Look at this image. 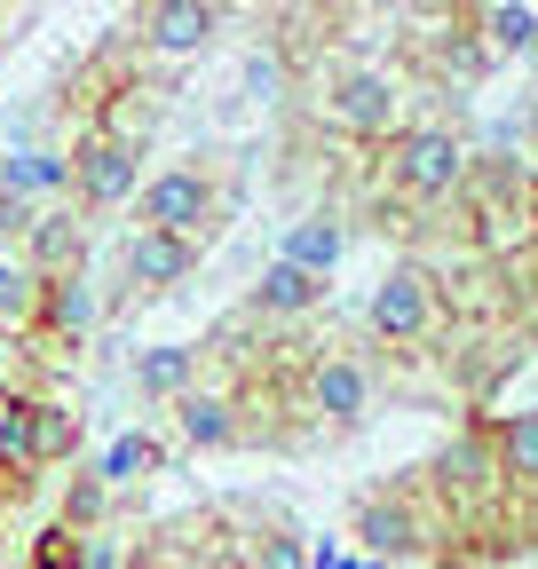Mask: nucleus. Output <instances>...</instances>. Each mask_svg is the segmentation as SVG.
<instances>
[{
	"label": "nucleus",
	"mask_w": 538,
	"mask_h": 569,
	"mask_svg": "<svg viewBox=\"0 0 538 569\" xmlns=\"http://www.w3.org/2000/svg\"><path fill=\"white\" fill-rule=\"evenodd\" d=\"M238 206V190H215L207 167H167L151 174L143 190H134V222H143L151 238H182V246H207L215 222Z\"/></svg>",
	"instance_id": "1"
},
{
	"label": "nucleus",
	"mask_w": 538,
	"mask_h": 569,
	"mask_svg": "<svg viewBox=\"0 0 538 569\" xmlns=\"http://www.w3.org/2000/svg\"><path fill=\"white\" fill-rule=\"evenodd\" d=\"M80 451V411H63L48 396H9L0 403V467L9 475H40Z\"/></svg>",
	"instance_id": "2"
},
{
	"label": "nucleus",
	"mask_w": 538,
	"mask_h": 569,
	"mask_svg": "<svg viewBox=\"0 0 538 569\" xmlns=\"http://www.w3.org/2000/svg\"><path fill=\"white\" fill-rule=\"evenodd\" d=\"M388 182H396L404 198H420V206L451 198V190L467 182V142H459L451 127H436V119L396 127V134H388Z\"/></svg>",
	"instance_id": "3"
},
{
	"label": "nucleus",
	"mask_w": 538,
	"mask_h": 569,
	"mask_svg": "<svg viewBox=\"0 0 538 569\" xmlns=\"http://www.w3.org/2000/svg\"><path fill=\"white\" fill-rule=\"evenodd\" d=\"M436 277L420 269V261H388L380 269V284H372V301H365V325L388 340V348H412V340H428L436 332Z\"/></svg>",
	"instance_id": "4"
},
{
	"label": "nucleus",
	"mask_w": 538,
	"mask_h": 569,
	"mask_svg": "<svg viewBox=\"0 0 538 569\" xmlns=\"http://www.w3.org/2000/svg\"><path fill=\"white\" fill-rule=\"evenodd\" d=\"M72 198L88 206V213H111V206H134V190H143V151L134 142H119V134H80L72 142Z\"/></svg>",
	"instance_id": "5"
},
{
	"label": "nucleus",
	"mask_w": 538,
	"mask_h": 569,
	"mask_svg": "<svg viewBox=\"0 0 538 569\" xmlns=\"http://www.w3.org/2000/svg\"><path fill=\"white\" fill-rule=\"evenodd\" d=\"M325 119L341 134H388L396 127V80L372 71V63L332 71V80H325Z\"/></svg>",
	"instance_id": "6"
},
{
	"label": "nucleus",
	"mask_w": 538,
	"mask_h": 569,
	"mask_svg": "<svg viewBox=\"0 0 538 569\" xmlns=\"http://www.w3.org/2000/svg\"><path fill=\"white\" fill-rule=\"evenodd\" d=\"M190 269H198V246H182V238L127 230V246H119V277L134 301H167L175 284H190Z\"/></svg>",
	"instance_id": "7"
},
{
	"label": "nucleus",
	"mask_w": 538,
	"mask_h": 569,
	"mask_svg": "<svg viewBox=\"0 0 538 569\" xmlns=\"http://www.w3.org/2000/svg\"><path fill=\"white\" fill-rule=\"evenodd\" d=\"M349 538L388 569V561H412L420 546H428V530H420V515H412V498H396V490H372V498H357V515H349Z\"/></svg>",
	"instance_id": "8"
},
{
	"label": "nucleus",
	"mask_w": 538,
	"mask_h": 569,
	"mask_svg": "<svg viewBox=\"0 0 538 569\" xmlns=\"http://www.w3.org/2000/svg\"><path fill=\"white\" fill-rule=\"evenodd\" d=\"M301 403H309L325 427H357L365 403H372V372L357 365V356H317L309 380H301Z\"/></svg>",
	"instance_id": "9"
},
{
	"label": "nucleus",
	"mask_w": 538,
	"mask_h": 569,
	"mask_svg": "<svg viewBox=\"0 0 538 569\" xmlns=\"http://www.w3.org/2000/svg\"><path fill=\"white\" fill-rule=\"evenodd\" d=\"M134 32H143V48H159V56H198L222 32V9L215 0H151V9H134Z\"/></svg>",
	"instance_id": "10"
},
{
	"label": "nucleus",
	"mask_w": 538,
	"mask_h": 569,
	"mask_svg": "<svg viewBox=\"0 0 538 569\" xmlns=\"http://www.w3.org/2000/svg\"><path fill=\"white\" fill-rule=\"evenodd\" d=\"M491 467L515 498H538V411H499L491 427Z\"/></svg>",
	"instance_id": "11"
},
{
	"label": "nucleus",
	"mask_w": 538,
	"mask_h": 569,
	"mask_svg": "<svg viewBox=\"0 0 538 569\" xmlns=\"http://www.w3.org/2000/svg\"><path fill=\"white\" fill-rule=\"evenodd\" d=\"M341 253H349V222H341V213H301V222H286V238H278V261L301 269V277H332Z\"/></svg>",
	"instance_id": "12"
},
{
	"label": "nucleus",
	"mask_w": 538,
	"mask_h": 569,
	"mask_svg": "<svg viewBox=\"0 0 538 569\" xmlns=\"http://www.w3.org/2000/svg\"><path fill=\"white\" fill-rule=\"evenodd\" d=\"M17 261H24L40 284H56V277H80V261H88V230L72 222V213H40Z\"/></svg>",
	"instance_id": "13"
},
{
	"label": "nucleus",
	"mask_w": 538,
	"mask_h": 569,
	"mask_svg": "<svg viewBox=\"0 0 538 569\" xmlns=\"http://www.w3.org/2000/svg\"><path fill=\"white\" fill-rule=\"evenodd\" d=\"M175 419H182V443H190V451H230V443H238V403H230L222 388H190V396L175 403Z\"/></svg>",
	"instance_id": "14"
},
{
	"label": "nucleus",
	"mask_w": 538,
	"mask_h": 569,
	"mask_svg": "<svg viewBox=\"0 0 538 569\" xmlns=\"http://www.w3.org/2000/svg\"><path fill=\"white\" fill-rule=\"evenodd\" d=\"M159 467H167L159 436H143V427H134V436H111V443H103V459H96L88 475H96L103 490H134V482H151Z\"/></svg>",
	"instance_id": "15"
},
{
	"label": "nucleus",
	"mask_w": 538,
	"mask_h": 569,
	"mask_svg": "<svg viewBox=\"0 0 538 569\" xmlns=\"http://www.w3.org/2000/svg\"><path fill=\"white\" fill-rule=\"evenodd\" d=\"M436 482L444 490H484V482H499V467H491V436H484V427H467V436H451L444 451H436Z\"/></svg>",
	"instance_id": "16"
},
{
	"label": "nucleus",
	"mask_w": 538,
	"mask_h": 569,
	"mask_svg": "<svg viewBox=\"0 0 538 569\" xmlns=\"http://www.w3.org/2000/svg\"><path fill=\"white\" fill-rule=\"evenodd\" d=\"M317 301H325V277H301L286 261H269L261 284H253V317H309Z\"/></svg>",
	"instance_id": "17"
},
{
	"label": "nucleus",
	"mask_w": 538,
	"mask_h": 569,
	"mask_svg": "<svg viewBox=\"0 0 538 569\" xmlns=\"http://www.w3.org/2000/svg\"><path fill=\"white\" fill-rule=\"evenodd\" d=\"M88 325H96V293H88V277H56V284H40V325H32V332L80 340Z\"/></svg>",
	"instance_id": "18"
},
{
	"label": "nucleus",
	"mask_w": 538,
	"mask_h": 569,
	"mask_svg": "<svg viewBox=\"0 0 538 569\" xmlns=\"http://www.w3.org/2000/svg\"><path fill=\"white\" fill-rule=\"evenodd\" d=\"M134 388L159 396V403H182L198 388V348H143L134 356Z\"/></svg>",
	"instance_id": "19"
},
{
	"label": "nucleus",
	"mask_w": 538,
	"mask_h": 569,
	"mask_svg": "<svg viewBox=\"0 0 538 569\" xmlns=\"http://www.w3.org/2000/svg\"><path fill=\"white\" fill-rule=\"evenodd\" d=\"M476 24H484L491 56H530L538 48V9L530 0H491V9H476Z\"/></svg>",
	"instance_id": "20"
},
{
	"label": "nucleus",
	"mask_w": 538,
	"mask_h": 569,
	"mask_svg": "<svg viewBox=\"0 0 538 569\" xmlns=\"http://www.w3.org/2000/svg\"><path fill=\"white\" fill-rule=\"evenodd\" d=\"M32 325H40V277L17 253H0V332H32Z\"/></svg>",
	"instance_id": "21"
},
{
	"label": "nucleus",
	"mask_w": 538,
	"mask_h": 569,
	"mask_svg": "<svg viewBox=\"0 0 538 569\" xmlns=\"http://www.w3.org/2000/svg\"><path fill=\"white\" fill-rule=\"evenodd\" d=\"M103 498H111V490H103L96 475H72V490H63V515H56V522H63V530H72V538H88V530H103Z\"/></svg>",
	"instance_id": "22"
},
{
	"label": "nucleus",
	"mask_w": 538,
	"mask_h": 569,
	"mask_svg": "<svg viewBox=\"0 0 538 569\" xmlns=\"http://www.w3.org/2000/svg\"><path fill=\"white\" fill-rule=\"evenodd\" d=\"M24 569H80V538L63 530V522H48L40 538H32V553H24Z\"/></svg>",
	"instance_id": "23"
},
{
	"label": "nucleus",
	"mask_w": 538,
	"mask_h": 569,
	"mask_svg": "<svg viewBox=\"0 0 538 569\" xmlns=\"http://www.w3.org/2000/svg\"><path fill=\"white\" fill-rule=\"evenodd\" d=\"M253 569H309V546H301L293 530H269V538L253 546Z\"/></svg>",
	"instance_id": "24"
},
{
	"label": "nucleus",
	"mask_w": 538,
	"mask_h": 569,
	"mask_svg": "<svg viewBox=\"0 0 538 569\" xmlns=\"http://www.w3.org/2000/svg\"><path fill=\"white\" fill-rule=\"evenodd\" d=\"M246 96H253V103H278V96H286V63L253 48V56H246Z\"/></svg>",
	"instance_id": "25"
},
{
	"label": "nucleus",
	"mask_w": 538,
	"mask_h": 569,
	"mask_svg": "<svg viewBox=\"0 0 538 569\" xmlns=\"http://www.w3.org/2000/svg\"><path fill=\"white\" fill-rule=\"evenodd\" d=\"M119 561H127V546H119L111 530H88V538H80V569H119Z\"/></svg>",
	"instance_id": "26"
},
{
	"label": "nucleus",
	"mask_w": 538,
	"mask_h": 569,
	"mask_svg": "<svg viewBox=\"0 0 538 569\" xmlns=\"http://www.w3.org/2000/svg\"><path fill=\"white\" fill-rule=\"evenodd\" d=\"M332 569H380L372 553H341V561H332Z\"/></svg>",
	"instance_id": "27"
},
{
	"label": "nucleus",
	"mask_w": 538,
	"mask_h": 569,
	"mask_svg": "<svg viewBox=\"0 0 538 569\" xmlns=\"http://www.w3.org/2000/svg\"><path fill=\"white\" fill-rule=\"evenodd\" d=\"M119 569H159V553H127V561H119Z\"/></svg>",
	"instance_id": "28"
}]
</instances>
